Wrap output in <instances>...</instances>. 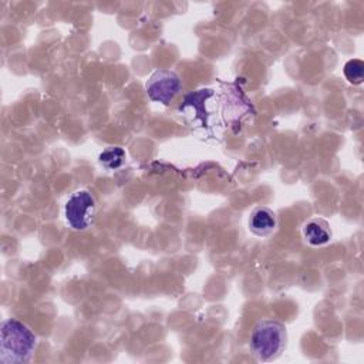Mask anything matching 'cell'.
Returning a JSON list of instances; mask_svg holds the SVG:
<instances>
[{"mask_svg": "<svg viewBox=\"0 0 364 364\" xmlns=\"http://www.w3.org/2000/svg\"><path fill=\"white\" fill-rule=\"evenodd\" d=\"M37 337L31 328L17 318L3 321L0 328V363L21 364L31 360Z\"/></svg>", "mask_w": 364, "mask_h": 364, "instance_id": "obj_1", "label": "cell"}, {"mask_svg": "<svg viewBox=\"0 0 364 364\" xmlns=\"http://www.w3.org/2000/svg\"><path fill=\"white\" fill-rule=\"evenodd\" d=\"M287 343L286 327L273 318L260 320L250 333V348L259 361L277 358Z\"/></svg>", "mask_w": 364, "mask_h": 364, "instance_id": "obj_2", "label": "cell"}, {"mask_svg": "<svg viewBox=\"0 0 364 364\" xmlns=\"http://www.w3.org/2000/svg\"><path fill=\"white\" fill-rule=\"evenodd\" d=\"M97 202L87 189H78L70 195L64 206V216L73 230H85L95 218Z\"/></svg>", "mask_w": 364, "mask_h": 364, "instance_id": "obj_3", "label": "cell"}, {"mask_svg": "<svg viewBox=\"0 0 364 364\" xmlns=\"http://www.w3.org/2000/svg\"><path fill=\"white\" fill-rule=\"evenodd\" d=\"M181 87L182 84L179 75L175 71L166 68L155 70L145 84L149 100L164 105H168L179 94Z\"/></svg>", "mask_w": 364, "mask_h": 364, "instance_id": "obj_4", "label": "cell"}, {"mask_svg": "<svg viewBox=\"0 0 364 364\" xmlns=\"http://www.w3.org/2000/svg\"><path fill=\"white\" fill-rule=\"evenodd\" d=\"M276 215L266 206L256 208L249 218V229L256 236H267L276 229Z\"/></svg>", "mask_w": 364, "mask_h": 364, "instance_id": "obj_5", "label": "cell"}, {"mask_svg": "<svg viewBox=\"0 0 364 364\" xmlns=\"http://www.w3.org/2000/svg\"><path fill=\"white\" fill-rule=\"evenodd\" d=\"M303 236L311 246L327 245L331 239L328 223L321 218H313L303 226Z\"/></svg>", "mask_w": 364, "mask_h": 364, "instance_id": "obj_6", "label": "cell"}, {"mask_svg": "<svg viewBox=\"0 0 364 364\" xmlns=\"http://www.w3.org/2000/svg\"><path fill=\"white\" fill-rule=\"evenodd\" d=\"M100 164L107 169H117L125 161V151L121 146H107L98 156Z\"/></svg>", "mask_w": 364, "mask_h": 364, "instance_id": "obj_7", "label": "cell"}, {"mask_svg": "<svg viewBox=\"0 0 364 364\" xmlns=\"http://www.w3.org/2000/svg\"><path fill=\"white\" fill-rule=\"evenodd\" d=\"M363 74H364V63L358 58L348 60L344 65V75L348 82L351 84H361L363 82Z\"/></svg>", "mask_w": 364, "mask_h": 364, "instance_id": "obj_8", "label": "cell"}]
</instances>
